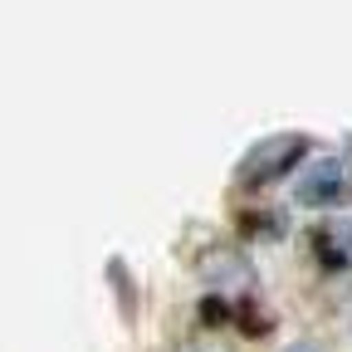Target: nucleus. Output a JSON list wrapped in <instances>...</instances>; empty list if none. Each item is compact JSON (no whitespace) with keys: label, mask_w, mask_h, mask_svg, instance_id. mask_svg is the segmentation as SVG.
I'll return each instance as SVG.
<instances>
[{"label":"nucleus","mask_w":352,"mask_h":352,"mask_svg":"<svg viewBox=\"0 0 352 352\" xmlns=\"http://www.w3.org/2000/svg\"><path fill=\"white\" fill-rule=\"evenodd\" d=\"M298 201L318 206V210H338L352 201V162L347 157H318L308 162V171L298 176Z\"/></svg>","instance_id":"2"},{"label":"nucleus","mask_w":352,"mask_h":352,"mask_svg":"<svg viewBox=\"0 0 352 352\" xmlns=\"http://www.w3.org/2000/svg\"><path fill=\"white\" fill-rule=\"evenodd\" d=\"M186 352H226V347H215V342H196V347H186Z\"/></svg>","instance_id":"6"},{"label":"nucleus","mask_w":352,"mask_h":352,"mask_svg":"<svg viewBox=\"0 0 352 352\" xmlns=\"http://www.w3.org/2000/svg\"><path fill=\"white\" fill-rule=\"evenodd\" d=\"M284 352H323L318 342H294V347H284Z\"/></svg>","instance_id":"5"},{"label":"nucleus","mask_w":352,"mask_h":352,"mask_svg":"<svg viewBox=\"0 0 352 352\" xmlns=\"http://www.w3.org/2000/svg\"><path fill=\"white\" fill-rule=\"evenodd\" d=\"M201 274H206L210 284H226V289H245V284H250V264H245L240 254H210Z\"/></svg>","instance_id":"4"},{"label":"nucleus","mask_w":352,"mask_h":352,"mask_svg":"<svg viewBox=\"0 0 352 352\" xmlns=\"http://www.w3.org/2000/svg\"><path fill=\"white\" fill-rule=\"evenodd\" d=\"M308 152V138H298V132H284V138H264L245 152L240 171H235V182L240 186H274L279 176H289Z\"/></svg>","instance_id":"1"},{"label":"nucleus","mask_w":352,"mask_h":352,"mask_svg":"<svg viewBox=\"0 0 352 352\" xmlns=\"http://www.w3.org/2000/svg\"><path fill=\"white\" fill-rule=\"evenodd\" d=\"M314 259L328 274H352V220H328L314 230Z\"/></svg>","instance_id":"3"}]
</instances>
